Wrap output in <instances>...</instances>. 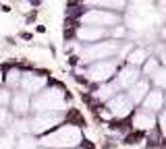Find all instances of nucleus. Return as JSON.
I'll use <instances>...</instances> for the list:
<instances>
[{"label":"nucleus","instance_id":"nucleus-21","mask_svg":"<svg viewBox=\"0 0 166 149\" xmlns=\"http://www.w3.org/2000/svg\"><path fill=\"white\" fill-rule=\"evenodd\" d=\"M35 31H37V33H44V31H46V27H44V25H37V27H35Z\"/></svg>","mask_w":166,"mask_h":149},{"label":"nucleus","instance_id":"nucleus-18","mask_svg":"<svg viewBox=\"0 0 166 149\" xmlns=\"http://www.w3.org/2000/svg\"><path fill=\"white\" fill-rule=\"evenodd\" d=\"M158 130L162 135V139H166V108L158 114Z\"/></svg>","mask_w":166,"mask_h":149},{"label":"nucleus","instance_id":"nucleus-3","mask_svg":"<svg viewBox=\"0 0 166 149\" xmlns=\"http://www.w3.org/2000/svg\"><path fill=\"white\" fill-rule=\"evenodd\" d=\"M77 25H83V27H98V29L110 31V29L123 25V15L110 13V11H104V8L85 6L81 17L77 19Z\"/></svg>","mask_w":166,"mask_h":149},{"label":"nucleus","instance_id":"nucleus-11","mask_svg":"<svg viewBox=\"0 0 166 149\" xmlns=\"http://www.w3.org/2000/svg\"><path fill=\"white\" fill-rule=\"evenodd\" d=\"M137 108L145 110V112H150V114L158 116L162 110H164V91H160V89H150V93L145 95V100L139 104Z\"/></svg>","mask_w":166,"mask_h":149},{"label":"nucleus","instance_id":"nucleus-16","mask_svg":"<svg viewBox=\"0 0 166 149\" xmlns=\"http://www.w3.org/2000/svg\"><path fill=\"white\" fill-rule=\"evenodd\" d=\"M11 120H13V114H11V110H8V108H0V130L7 129L8 124H11Z\"/></svg>","mask_w":166,"mask_h":149},{"label":"nucleus","instance_id":"nucleus-5","mask_svg":"<svg viewBox=\"0 0 166 149\" xmlns=\"http://www.w3.org/2000/svg\"><path fill=\"white\" fill-rule=\"evenodd\" d=\"M29 120V135L31 137H44L50 130L58 129L64 124V112H44V114H31Z\"/></svg>","mask_w":166,"mask_h":149},{"label":"nucleus","instance_id":"nucleus-8","mask_svg":"<svg viewBox=\"0 0 166 149\" xmlns=\"http://www.w3.org/2000/svg\"><path fill=\"white\" fill-rule=\"evenodd\" d=\"M129 120H131V129L137 130V133H143V135L158 126V116L150 114V112H145L141 108H135V112L131 114Z\"/></svg>","mask_w":166,"mask_h":149},{"label":"nucleus","instance_id":"nucleus-6","mask_svg":"<svg viewBox=\"0 0 166 149\" xmlns=\"http://www.w3.org/2000/svg\"><path fill=\"white\" fill-rule=\"evenodd\" d=\"M48 85H50L48 74L40 73L35 68H29V70H23V77H21V83H19V91L29 95V97H35V95L40 93V91H44Z\"/></svg>","mask_w":166,"mask_h":149},{"label":"nucleus","instance_id":"nucleus-22","mask_svg":"<svg viewBox=\"0 0 166 149\" xmlns=\"http://www.w3.org/2000/svg\"><path fill=\"white\" fill-rule=\"evenodd\" d=\"M164 108H166V91H164Z\"/></svg>","mask_w":166,"mask_h":149},{"label":"nucleus","instance_id":"nucleus-10","mask_svg":"<svg viewBox=\"0 0 166 149\" xmlns=\"http://www.w3.org/2000/svg\"><path fill=\"white\" fill-rule=\"evenodd\" d=\"M8 108H11V114L15 118H27L31 114V97L25 95V93H21V91H13V97H11Z\"/></svg>","mask_w":166,"mask_h":149},{"label":"nucleus","instance_id":"nucleus-13","mask_svg":"<svg viewBox=\"0 0 166 149\" xmlns=\"http://www.w3.org/2000/svg\"><path fill=\"white\" fill-rule=\"evenodd\" d=\"M152 56V48H145V46H135L129 52V56L124 58V64H129V66H135V68H141L143 66V62L147 60Z\"/></svg>","mask_w":166,"mask_h":149},{"label":"nucleus","instance_id":"nucleus-1","mask_svg":"<svg viewBox=\"0 0 166 149\" xmlns=\"http://www.w3.org/2000/svg\"><path fill=\"white\" fill-rule=\"evenodd\" d=\"M73 95L60 81L50 79V85L44 91L31 97V114H44V112H67L71 108Z\"/></svg>","mask_w":166,"mask_h":149},{"label":"nucleus","instance_id":"nucleus-23","mask_svg":"<svg viewBox=\"0 0 166 149\" xmlns=\"http://www.w3.org/2000/svg\"><path fill=\"white\" fill-rule=\"evenodd\" d=\"M164 27H166V23H164Z\"/></svg>","mask_w":166,"mask_h":149},{"label":"nucleus","instance_id":"nucleus-2","mask_svg":"<svg viewBox=\"0 0 166 149\" xmlns=\"http://www.w3.org/2000/svg\"><path fill=\"white\" fill-rule=\"evenodd\" d=\"M37 149H77L85 143V133L75 124L64 122L58 129L50 130L48 135L35 139Z\"/></svg>","mask_w":166,"mask_h":149},{"label":"nucleus","instance_id":"nucleus-12","mask_svg":"<svg viewBox=\"0 0 166 149\" xmlns=\"http://www.w3.org/2000/svg\"><path fill=\"white\" fill-rule=\"evenodd\" d=\"M150 89H152V83L147 81V79H143V77H141V79H139V81L135 83L131 89H127L124 93H127V97H129V100H131L135 106H139V104L145 100V95L150 93Z\"/></svg>","mask_w":166,"mask_h":149},{"label":"nucleus","instance_id":"nucleus-15","mask_svg":"<svg viewBox=\"0 0 166 149\" xmlns=\"http://www.w3.org/2000/svg\"><path fill=\"white\" fill-rule=\"evenodd\" d=\"M150 83H152L154 89H160V91H166V68L160 66L156 73H154V77L150 79Z\"/></svg>","mask_w":166,"mask_h":149},{"label":"nucleus","instance_id":"nucleus-19","mask_svg":"<svg viewBox=\"0 0 166 149\" xmlns=\"http://www.w3.org/2000/svg\"><path fill=\"white\" fill-rule=\"evenodd\" d=\"M158 60H160V66L166 68V46L162 50H158Z\"/></svg>","mask_w":166,"mask_h":149},{"label":"nucleus","instance_id":"nucleus-20","mask_svg":"<svg viewBox=\"0 0 166 149\" xmlns=\"http://www.w3.org/2000/svg\"><path fill=\"white\" fill-rule=\"evenodd\" d=\"M19 37H21V40H31L33 35H31V33H27V31H21V33H19Z\"/></svg>","mask_w":166,"mask_h":149},{"label":"nucleus","instance_id":"nucleus-4","mask_svg":"<svg viewBox=\"0 0 166 149\" xmlns=\"http://www.w3.org/2000/svg\"><path fill=\"white\" fill-rule=\"evenodd\" d=\"M124 62L118 60V58H110V60H100V62H94V64H87L83 66V74L90 83L91 87L94 85H102V83H110L116 73L120 70Z\"/></svg>","mask_w":166,"mask_h":149},{"label":"nucleus","instance_id":"nucleus-9","mask_svg":"<svg viewBox=\"0 0 166 149\" xmlns=\"http://www.w3.org/2000/svg\"><path fill=\"white\" fill-rule=\"evenodd\" d=\"M141 79V70L135 66H129V64H123L120 66V70L116 73V77H114V83L118 85V89L120 91H127V89H131L135 83Z\"/></svg>","mask_w":166,"mask_h":149},{"label":"nucleus","instance_id":"nucleus-14","mask_svg":"<svg viewBox=\"0 0 166 149\" xmlns=\"http://www.w3.org/2000/svg\"><path fill=\"white\" fill-rule=\"evenodd\" d=\"M158 68H160V60H158V56H154V54H152L150 58H147V60L143 62V66L139 68V70H141V77L150 81V79L154 77V73H156Z\"/></svg>","mask_w":166,"mask_h":149},{"label":"nucleus","instance_id":"nucleus-17","mask_svg":"<svg viewBox=\"0 0 166 149\" xmlns=\"http://www.w3.org/2000/svg\"><path fill=\"white\" fill-rule=\"evenodd\" d=\"M11 97H13V91H8L7 87H0V108H8Z\"/></svg>","mask_w":166,"mask_h":149},{"label":"nucleus","instance_id":"nucleus-7","mask_svg":"<svg viewBox=\"0 0 166 149\" xmlns=\"http://www.w3.org/2000/svg\"><path fill=\"white\" fill-rule=\"evenodd\" d=\"M106 106V110L112 114V118L114 120H129L131 118V114L135 112V104L127 97V93H118V95H114L112 100H108V102L104 104Z\"/></svg>","mask_w":166,"mask_h":149}]
</instances>
